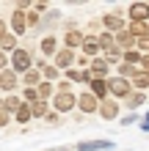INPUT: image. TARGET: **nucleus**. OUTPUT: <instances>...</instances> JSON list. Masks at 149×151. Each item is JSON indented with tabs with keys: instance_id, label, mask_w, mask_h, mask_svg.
Instances as JSON below:
<instances>
[{
	"instance_id": "obj_1",
	"label": "nucleus",
	"mask_w": 149,
	"mask_h": 151,
	"mask_svg": "<svg viewBox=\"0 0 149 151\" xmlns=\"http://www.w3.org/2000/svg\"><path fill=\"white\" fill-rule=\"evenodd\" d=\"M31 63H33V58H31V52H28V50L17 47V50L11 52V72L25 74V72H31Z\"/></svg>"
},
{
	"instance_id": "obj_2",
	"label": "nucleus",
	"mask_w": 149,
	"mask_h": 151,
	"mask_svg": "<svg viewBox=\"0 0 149 151\" xmlns=\"http://www.w3.org/2000/svg\"><path fill=\"white\" fill-rule=\"evenodd\" d=\"M130 91H133V83L124 77H108V93L113 96V99H124V96H130Z\"/></svg>"
},
{
	"instance_id": "obj_3",
	"label": "nucleus",
	"mask_w": 149,
	"mask_h": 151,
	"mask_svg": "<svg viewBox=\"0 0 149 151\" xmlns=\"http://www.w3.org/2000/svg\"><path fill=\"white\" fill-rule=\"evenodd\" d=\"M52 107H55V113H69L77 107V96L72 91H58L52 96Z\"/></svg>"
},
{
	"instance_id": "obj_4",
	"label": "nucleus",
	"mask_w": 149,
	"mask_h": 151,
	"mask_svg": "<svg viewBox=\"0 0 149 151\" xmlns=\"http://www.w3.org/2000/svg\"><path fill=\"white\" fill-rule=\"evenodd\" d=\"M77 151H113V140H80L75 146Z\"/></svg>"
},
{
	"instance_id": "obj_5",
	"label": "nucleus",
	"mask_w": 149,
	"mask_h": 151,
	"mask_svg": "<svg viewBox=\"0 0 149 151\" xmlns=\"http://www.w3.org/2000/svg\"><path fill=\"white\" fill-rule=\"evenodd\" d=\"M77 107H80L83 113H97L100 110V99L91 91H83L80 96H77Z\"/></svg>"
},
{
	"instance_id": "obj_6",
	"label": "nucleus",
	"mask_w": 149,
	"mask_h": 151,
	"mask_svg": "<svg viewBox=\"0 0 149 151\" xmlns=\"http://www.w3.org/2000/svg\"><path fill=\"white\" fill-rule=\"evenodd\" d=\"M25 30H28V17H25L22 8H17L11 14V33L14 36H25Z\"/></svg>"
},
{
	"instance_id": "obj_7",
	"label": "nucleus",
	"mask_w": 149,
	"mask_h": 151,
	"mask_svg": "<svg viewBox=\"0 0 149 151\" xmlns=\"http://www.w3.org/2000/svg\"><path fill=\"white\" fill-rule=\"evenodd\" d=\"M127 14L133 22H149V3H133L127 8Z\"/></svg>"
},
{
	"instance_id": "obj_8",
	"label": "nucleus",
	"mask_w": 149,
	"mask_h": 151,
	"mask_svg": "<svg viewBox=\"0 0 149 151\" xmlns=\"http://www.w3.org/2000/svg\"><path fill=\"white\" fill-rule=\"evenodd\" d=\"M72 63H75V52L72 50H58L55 52V69H58V72H61V69H66V72H69V69H72Z\"/></svg>"
},
{
	"instance_id": "obj_9",
	"label": "nucleus",
	"mask_w": 149,
	"mask_h": 151,
	"mask_svg": "<svg viewBox=\"0 0 149 151\" xmlns=\"http://www.w3.org/2000/svg\"><path fill=\"white\" fill-rule=\"evenodd\" d=\"M102 22H105V28H108V33H110V30H113V33H121V30H124V19H121L116 11H113V14H105Z\"/></svg>"
},
{
	"instance_id": "obj_10",
	"label": "nucleus",
	"mask_w": 149,
	"mask_h": 151,
	"mask_svg": "<svg viewBox=\"0 0 149 151\" xmlns=\"http://www.w3.org/2000/svg\"><path fill=\"white\" fill-rule=\"evenodd\" d=\"M17 83H20L17 72H11V69L0 72V88H3V91H14V88H17Z\"/></svg>"
},
{
	"instance_id": "obj_11",
	"label": "nucleus",
	"mask_w": 149,
	"mask_h": 151,
	"mask_svg": "<svg viewBox=\"0 0 149 151\" xmlns=\"http://www.w3.org/2000/svg\"><path fill=\"white\" fill-rule=\"evenodd\" d=\"M100 115H102L105 121L119 118V104L116 102H100Z\"/></svg>"
},
{
	"instance_id": "obj_12",
	"label": "nucleus",
	"mask_w": 149,
	"mask_h": 151,
	"mask_svg": "<svg viewBox=\"0 0 149 151\" xmlns=\"http://www.w3.org/2000/svg\"><path fill=\"white\" fill-rule=\"evenodd\" d=\"M41 83H44V77H41V72H36V69H31V72L22 74V85L25 88H39Z\"/></svg>"
},
{
	"instance_id": "obj_13",
	"label": "nucleus",
	"mask_w": 149,
	"mask_h": 151,
	"mask_svg": "<svg viewBox=\"0 0 149 151\" xmlns=\"http://www.w3.org/2000/svg\"><path fill=\"white\" fill-rule=\"evenodd\" d=\"M91 77L108 80V63H105V58H94L91 60Z\"/></svg>"
},
{
	"instance_id": "obj_14",
	"label": "nucleus",
	"mask_w": 149,
	"mask_h": 151,
	"mask_svg": "<svg viewBox=\"0 0 149 151\" xmlns=\"http://www.w3.org/2000/svg\"><path fill=\"white\" fill-rule=\"evenodd\" d=\"M89 85H91V88H89V91H91L94 96H97V99H100V102L105 99V96H108V80H97V77H94V80H91V83H89Z\"/></svg>"
},
{
	"instance_id": "obj_15",
	"label": "nucleus",
	"mask_w": 149,
	"mask_h": 151,
	"mask_svg": "<svg viewBox=\"0 0 149 151\" xmlns=\"http://www.w3.org/2000/svg\"><path fill=\"white\" fill-rule=\"evenodd\" d=\"M100 47H102V52H105V55H108V52H113V50H119L116 47V36H113V33H108V30H105V33H100Z\"/></svg>"
},
{
	"instance_id": "obj_16",
	"label": "nucleus",
	"mask_w": 149,
	"mask_h": 151,
	"mask_svg": "<svg viewBox=\"0 0 149 151\" xmlns=\"http://www.w3.org/2000/svg\"><path fill=\"white\" fill-rule=\"evenodd\" d=\"M83 41H86V36L80 30H69L66 36H64V44H66V50H75V47H83Z\"/></svg>"
},
{
	"instance_id": "obj_17",
	"label": "nucleus",
	"mask_w": 149,
	"mask_h": 151,
	"mask_svg": "<svg viewBox=\"0 0 149 151\" xmlns=\"http://www.w3.org/2000/svg\"><path fill=\"white\" fill-rule=\"evenodd\" d=\"M116 47H124V52H127V50H135V36H133L130 30L116 33Z\"/></svg>"
},
{
	"instance_id": "obj_18",
	"label": "nucleus",
	"mask_w": 149,
	"mask_h": 151,
	"mask_svg": "<svg viewBox=\"0 0 149 151\" xmlns=\"http://www.w3.org/2000/svg\"><path fill=\"white\" fill-rule=\"evenodd\" d=\"M22 104H25V99H20V96H14V93H11V96H6V99H3V110H6L8 115H11V113L17 115V110H20Z\"/></svg>"
},
{
	"instance_id": "obj_19",
	"label": "nucleus",
	"mask_w": 149,
	"mask_h": 151,
	"mask_svg": "<svg viewBox=\"0 0 149 151\" xmlns=\"http://www.w3.org/2000/svg\"><path fill=\"white\" fill-rule=\"evenodd\" d=\"M39 47H41V52H44V55L50 58H55V52H58V41H55V36H44V39H41V44H39Z\"/></svg>"
},
{
	"instance_id": "obj_20",
	"label": "nucleus",
	"mask_w": 149,
	"mask_h": 151,
	"mask_svg": "<svg viewBox=\"0 0 149 151\" xmlns=\"http://www.w3.org/2000/svg\"><path fill=\"white\" fill-rule=\"evenodd\" d=\"M138 91H144V88H149V72H144V69H138V72L133 74V80H130Z\"/></svg>"
},
{
	"instance_id": "obj_21",
	"label": "nucleus",
	"mask_w": 149,
	"mask_h": 151,
	"mask_svg": "<svg viewBox=\"0 0 149 151\" xmlns=\"http://www.w3.org/2000/svg\"><path fill=\"white\" fill-rule=\"evenodd\" d=\"M39 66H41V77H44L47 83H52V80H58V74H61V72L55 69V63H50V66H47L44 60H39Z\"/></svg>"
},
{
	"instance_id": "obj_22",
	"label": "nucleus",
	"mask_w": 149,
	"mask_h": 151,
	"mask_svg": "<svg viewBox=\"0 0 149 151\" xmlns=\"http://www.w3.org/2000/svg\"><path fill=\"white\" fill-rule=\"evenodd\" d=\"M144 104H146V96H144L141 91H138V93H130V96H127V107L133 110V113H135L138 107H144Z\"/></svg>"
},
{
	"instance_id": "obj_23",
	"label": "nucleus",
	"mask_w": 149,
	"mask_h": 151,
	"mask_svg": "<svg viewBox=\"0 0 149 151\" xmlns=\"http://www.w3.org/2000/svg\"><path fill=\"white\" fill-rule=\"evenodd\" d=\"M80 50H83V52H86V55H89V58L94 60V55H97V52H100L102 47H100V41H97V39H86Z\"/></svg>"
},
{
	"instance_id": "obj_24",
	"label": "nucleus",
	"mask_w": 149,
	"mask_h": 151,
	"mask_svg": "<svg viewBox=\"0 0 149 151\" xmlns=\"http://www.w3.org/2000/svg\"><path fill=\"white\" fill-rule=\"evenodd\" d=\"M0 50H3V52H14L17 50V36H14V33H6V36L0 39Z\"/></svg>"
},
{
	"instance_id": "obj_25",
	"label": "nucleus",
	"mask_w": 149,
	"mask_h": 151,
	"mask_svg": "<svg viewBox=\"0 0 149 151\" xmlns=\"http://www.w3.org/2000/svg\"><path fill=\"white\" fill-rule=\"evenodd\" d=\"M141 58H144V55H141V50L135 47V50H127L121 60H124V63H130V66H138V63H141Z\"/></svg>"
},
{
	"instance_id": "obj_26",
	"label": "nucleus",
	"mask_w": 149,
	"mask_h": 151,
	"mask_svg": "<svg viewBox=\"0 0 149 151\" xmlns=\"http://www.w3.org/2000/svg\"><path fill=\"white\" fill-rule=\"evenodd\" d=\"M14 118L20 121V124H28V121L33 118V113H31V104H22V107L17 110V115H14Z\"/></svg>"
},
{
	"instance_id": "obj_27",
	"label": "nucleus",
	"mask_w": 149,
	"mask_h": 151,
	"mask_svg": "<svg viewBox=\"0 0 149 151\" xmlns=\"http://www.w3.org/2000/svg\"><path fill=\"white\" fill-rule=\"evenodd\" d=\"M31 113H33V118H44V115H47V102H36V104H31Z\"/></svg>"
},
{
	"instance_id": "obj_28",
	"label": "nucleus",
	"mask_w": 149,
	"mask_h": 151,
	"mask_svg": "<svg viewBox=\"0 0 149 151\" xmlns=\"http://www.w3.org/2000/svg\"><path fill=\"white\" fill-rule=\"evenodd\" d=\"M36 91H39V96H41V102H47L50 96H52V83H47V80H44V83H41Z\"/></svg>"
},
{
	"instance_id": "obj_29",
	"label": "nucleus",
	"mask_w": 149,
	"mask_h": 151,
	"mask_svg": "<svg viewBox=\"0 0 149 151\" xmlns=\"http://www.w3.org/2000/svg\"><path fill=\"white\" fill-rule=\"evenodd\" d=\"M83 77H86V72H77V69H69V72H66L69 83H83Z\"/></svg>"
},
{
	"instance_id": "obj_30",
	"label": "nucleus",
	"mask_w": 149,
	"mask_h": 151,
	"mask_svg": "<svg viewBox=\"0 0 149 151\" xmlns=\"http://www.w3.org/2000/svg\"><path fill=\"white\" fill-rule=\"evenodd\" d=\"M25 17H28V28L39 22V11H33V8H28V11H25Z\"/></svg>"
},
{
	"instance_id": "obj_31",
	"label": "nucleus",
	"mask_w": 149,
	"mask_h": 151,
	"mask_svg": "<svg viewBox=\"0 0 149 151\" xmlns=\"http://www.w3.org/2000/svg\"><path fill=\"white\" fill-rule=\"evenodd\" d=\"M121 124H124V127H130V124H138V113H130V115H124V118H121Z\"/></svg>"
},
{
	"instance_id": "obj_32",
	"label": "nucleus",
	"mask_w": 149,
	"mask_h": 151,
	"mask_svg": "<svg viewBox=\"0 0 149 151\" xmlns=\"http://www.w3.org/2000/svg\"><path fill=\"white\" fill-rule=\"evenodd\" d=\"M8 63H11V58H8L6 52L0 50V72H6V66H8Z\"/></svg>"
},
{
	"instance_id": "obj_33",
	"label": "nucleus",
	"mask_w": 149,
	"mask_h": 151,
	"mask_svg": "<svg viewBox=\"0 0 149 151\" xmlns=\"http://www.w3.org/2000/svg\"><path fill=\"white\" fill-rule=\"evenodd\" d=\"M44 121L50 124V127H55V124H58V113H55V110H52V113H47V115H44Z\"/></svg>"
},
{
	"instance_id": "obj_34",
	"label": "nucleus",
	"mask_w": 149,
	"mask_h": 151,
	"mask_svg": "<svg viewBox=\"0 0 149 151\" xmlns=\"http://www.w3.org/2000/svg\"><path fill=\"white\" fill-rule=\"evenodd\" d=\"M8 118H11V115L3 110V102H0V127H6V124H8Z\"/></svg>"
},
{
	"instance_id": "obj_35",
	"label": "nucleus",
	"mask_w": 149,
	"mask_h": 151,
	"mask_svg": "<svg viewBox=\"0 0 149 151\" xmlns=\"http://www.w3.org/2000/svg\"><path fill=\"white\" fill-rule=\"evenodd\" d=\"M141 129H144V132H149V113L141 118Z\"/></svg>"
},
{
	"instance_id": "obj_36",
	"label": "nucleus",
	"mask_w": 149,
	"mask_h": 151,
	"mask_svg": "<svg viewBox=\"0 0 149 151\" xmlns=\"http://www.w3.org/2000/svg\"><path fill=\"white\" fill-rule=\"evenodd\" d=\"M141 66H144V72H149V52H146V55L141 58Z\"/></svg>"
},
{
	"instance_id": "obj_37",
	"label": "nucleus",
	"mask_w": 149,
	"mask_h": 151,
	"mask_svg": "<svg viewBox=\"0 0 149 151\" xmlns=\"http://www.w3.org/2000/svg\"><path fill=\"white\" fill-rule=\"evenodd\" d=\"M6 33H8V25H6L3 19H0V39H3V36H6Z\"/></svg>"
},
{
	"instance_id": "obj_38",
	"label": "nucleus",
	"mask_w": 149,
	"mask_h": 151,
	"mask_svg": "<svg viewBox=\"0 0 149 151\" xmlns=\"http://www.w3.org/2000/svg\"><path fill=\"white\" fill-rule=\"evenodd\" d=\"M138 47H141V50H149V36H146V39H141V41H138Z\"/></svg>"
},
{
	"instance_id": "obj_39",
	"label": "nucleus",
	"mask_w": 149,
	"mask_h": 151,
	"mask_svg": "<svg viewBox=\"0 0 149 151\" xmlns=\"http://www.w3.org/2000/svg\"><path fill=\"white\" fill-rule=\"evenodd\" d=\"M44 151H69V146H52V148H44Z\"/></svg>"
},
{
	"instance_id": "obj_40",
	"label": "nucleus",
	"mask_w": 149,
	"mask_h": 151,
	"mask_svg": "<svg viewBox=\"0 0 149 151\" xmlns=\"http://www.w3.org/2000/svg\"><path fill=\"white\" fill-rule=\"evenodd\" d=\"M124 151H130V148H124Z\"/></svg>"
}]
</instances>
